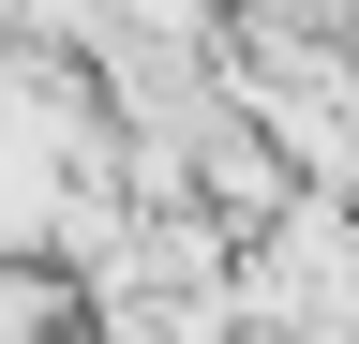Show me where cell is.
<instances>
[{
    "label": "cell",
    "instance_id": "1",
    "mask_svg": "<svg viewBox=\"0 0 359 344\" xmlns=\"http://www.w3.org/2000/svg\"><path fill=\"white\" fill-rule=\"evenodd\" d=\"M240 329H285V344H359V195H285L269 225L240 240Z\"/></svg>",
    "mask_w": 359,
    "mask_h": 344
}]
</instances>
